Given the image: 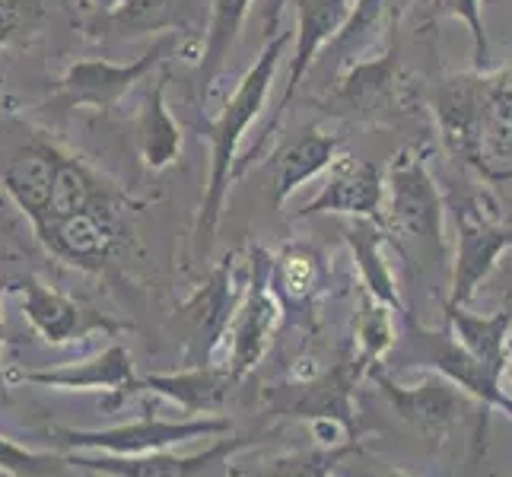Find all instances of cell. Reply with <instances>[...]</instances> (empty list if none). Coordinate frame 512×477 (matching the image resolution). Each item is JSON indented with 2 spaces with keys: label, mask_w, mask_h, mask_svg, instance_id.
<instances>
[{
  "label": "cell",
  "mask_w": 512,
  "mask_h": 477,
  "mask_svg": "<svg viewBox=\"0 0 512 477\" xmlns=\"http://www.w3.org/2000/svg\"><path fill=\"white\" fill-rule=\"evenodd\" d=\"M433 118L452 159L490 185L512 182V67L443 77Z\"/></svg>",
  "instance_id": "1"
},
{
  "label": "cell",
  "mask_w": 512,
  "mask_h": 477,
  "mask_svg": "<svg viewBox=\"0 0 512 477\" xmlns=\"http://www.w3.org/2000/svg\"><path fill=\"white\" fill-rule=\"evenodd\" d=\"M290 42L287 32H274L271 42L264 45V51L255 58V64L245 70V77L239 80L236 93L226 99L223 112L217 118H210L204 125V137L210 144V175H207V188H204V201L198 210V226H194V255L201 261L210 255V245H214L217 226L223 220V204L229 194V182L236 179V153H239V140L249 131L252 121L261 115L264 102H268L271 83H274V70L280 64V51Z\"/></svg>",
  "instance_id": "2"
},
{
  "label": "cell",
  "mask_w": 512,
  "mask_h": 477,
  "mask_svg": "<svg viewBox=\"0 0 512 477\" xmlns=\"http://www.w3.org/2000/svg\"><path fill=\"white\" fill-rule=\"evenodd\" d=\"M385 236L417 268H446V201L427 166V150L408 147L385 169Z\"/></svg>",
  "instance_id": "3"
},
{
  "label": "cell",
  "mask_w": 512,
  "mask_h": 477,
  "mask_svg": "<svg viewBox=\"0 0 512 477\" xmlns=\"http://www.w3.org/2000/svg\"><path fill=\"white\" fill-rule=\"evenodd\" d=\"M455 252H452V290L446 306H468L478 287L493 274L506 249H512V223L481 194L452 204Z\"/></svg>",
  "instance_id": "4"
},
{
  "label": "cell",
  "mask_w": 512,
  "mask_h": 477,
  "mask_svg": "<svg viewBox=\"0 0 512 477\" xmlns=\"http://www.w3.org/2000/svg\"><path fill=\"white\" fill-rule=\"evenodd\" d=\"M229 433L226 417H182L166 420L144 411L131 423H118L109 430H55V439L61 446H70L77 452H112V455H144L156 449H172L179 443H191L198 436H223Z\"/></svg>",
  "instance_id": "5"
},
{
  "label": "cell",
  "mask_w": 512,
  "mask_h": 477,
  "mask_svg": "<svg viewBox=\"0 0 512 477\" xmlns=\"http://www.w3.org/2000/svg\"><path fill=\"white\" fill-rule=\"evenodd\" d=\"M404 360H408V366L433 369V373L462 388L468 398L484 404L487 411L497 408L512 420V398L503 392V376L481 363L465 344H458L452 331L433 334L414 325L408 331V341H404Z\"/></svg>",
  "instance_id": "6"
},
{
  "label": "cell",
  "mask_w": 512,
  "mask_h": 477,
  "mask_svg": "<svg viewBox=\"0 0 512 477\" xmlns=\"http://www.w3.org/2000/svg\"><path fill=\"white\" fill-rule=\"evenodd\" d=\"M175 32H166L160 42H153L150 51H144L131 64H112V61H77L64 70V77L58 80V90L51 96V105L58 112L70 109H112L121 96H128L131 86L147 77L150 70L166 58V51L172 48Z\"/></svg>",
  "instance_id": "7"
},
{
  "label": "cell",
  "mask_w": 512,
  "mask_h": 477,
  "mask_svg": "<svg viewBox=\"0 0 512 477\" xmlns=\"http://www.w3.org/2000/svg\"><path fill=\"white\" fill-rule=\"evenodd\" d=\"M274 280V261L264 255V249L252 252V284L245 290L239 309L233 312V322H226L233 328L229 334V366L226 373L236 382L258 366L264 357V350L271 347L274 328L280 322V299L277 290L271 287Z\"/></svg>",
  "instance_id": "8"
},
{
  "label": "cell",
  "mask_w": 512,
  "mask_h": 477,
  "mask_svg": "<svg viewBox=\"0 0 512 477\" xmlns=\"http://www.w3.org/2000/svg\"><path fill=\"white\" fill-rule=\"evenodd\" d=\"M373 379L382 388L388 404L395 408V414L430 439H443L455 427H462L465 417L471 414V404H478L439 373L423 376L417 385H398L395 379H388L379 366H373Z\"/></svg>",
  "instance_id": "9"
},
{
  "label": "cell",
  "mask_w": 512,
  "mask_h": 477,
  "mask_svg": "<svg viewBox=\"0 0 512 477\" xmlns=\"http://www.w3.org/2000/svg\"><path fill=\"white\" fill-rule=\"evenodd\" d=\"M118 210H121L118 198L109 194L105 201L80 210V214L51 223L35 239H39L55 258L74 264V268L96 271L118 252V245H121V214Z\"/></svg>",
  "instance_id": "10"
},
{
  "label": "cell",
  "mask_w": 512,
  "mask_h": 477,
  "mask_svg": "<svg viewBox=\"0 0 512 477\" xmlns=\"http://www.w3.org/2000/svg\"><path fill=\"white\" fill-rule=\"evenodd\" d=\"M331 99L338 105L334 112L353 115L360 121H388L392 115L411 112V109H404V102L411 105V96H408V86L398 80L395 35H392V45L385 51V58H373V61L363 58V61L347 64Z\"/></svg>",
  "instance_id": "11"
},
{
  "label": "cell",
  "mask_w": 512,
  "mask_h": 477,
  "mask_svg": "<svg viewBox=\"0 0 512 477\" xmlns=\"http://www.w3.org/2000/svg\"><path fill=\"white\" fill-rule=\"evenodd\" d=\"M245 446H249V436L220 439V443H214L198 455H172L169 449H156V452H144V455L74 452L64 458L74 471L105 474V477H198V474H210L214 465H226L229 458H233V452H239Z\"/></svg>",
  "instance_id": "12"
},
{
  "label": "cell",
  "mask_w": 512,
  "mask_h": 477,
  "mask_svg": "<svg viewBox=\"0 0 512 477\" xmlns=\"http://www.w3.org/2000/svg\"><path fill=\"white\" fill-rule=\"evenodd\" d=\"M385 207V179L382 169L369 159L334 156L328 163V175L312 201L296 210V217L315 214H341V217H369L382 223Z\"/></svg>",
  "instance_id": "13"
},
{
  "label": "cell",
  "mask_w": 512,
  "mask_h": 477,
  "mask_svg": "<svg viewBox=\"0 0 512 477\" xmlns=\"http://www.w3.org/2000/svg\"><path fill=\"white\" fill-rule=\"evenodd\" d=\"M16 293H20V306L26 322L32 325V331L39 334L42 341H48L51 347H64L70 341H80L93 331H118L121 325L109 322L105 315H99L96 309L77 303L58 290H48L42 280L35 277H23L16 280Z\"/></svg>",
  "instance_id": "14"
},
{
  "label": "cell",
  "mask_w": 512,
  "mask_h": 477,
  "mask_svg": "<svg viewBox=\"0 0 512 477\" xmlns=\"http://www.w3.org/2000/svg\"><path fill=\"white\" fill-rule=\"evenodd\" d=\"M20 379L39 388H61V392H109L115 395V404L121 398H128L131 392H140V379L134 373L131 353L121 344L105 347L99 357L83 363L29 369Z\"/></svg>",
  "instance_id": "15"
},
{
  "label": "cell",
  "mask_w": 512,
  "mask_h": 477,
  "mask_svg": "<svg viewBox=\"0 0 512 477\" xmlns=\"http://www.w3.org/2000/svg\"><path fill=\"white\" fill-rule=\"evenodd\" d=\"M61 150L45 140H32L23 150L10 156V163L0 172V188L16 204V210L35 226L45 217V207L51 198V185H55Z\"/></svg>",
  "instance_id": "16"
},
{
  "label": "cell",
  "mask_w": 512,
  "mask_h": 477,
  "mask_svg": "<svg viewBox=\"0 0 512 477\" xmlns=\"http://www.w3.org/2000/svg\"><path fill=\"white\" fill-rule=\"evenodd\" d=\"M296 7V48L290 58V77H287V90L280 96V109H287L290 99L296 96L299 83L309 74V67L315 55L341 32V26L350 16L347 0H293Z\"/></svg>",
  "instance_id": "17"
},
{
  "label": "cell",
  "mask_w": 512,
  "mask_h": 477,
  "mask_svg": "<svg viewBox=\"0 0 512 477\" xmlns=\"http://www.w3.org/2000/svg\"><path fill=\"white\" fill-rule=\"evenodd\" d=\"M344 140L338 134H325L322 128L299 131L290 144H284L274 156V179H271V204L280 210L290 194L312 182L315 175L325 172L328 163L338 156Z\"/></svg>",
  "instance_id": "18"
},
{
  "label": "cell",
  "mask_w": 512,
  "mask_h": 477,
  "mask_svg": "<svg viewBox=\"0 0 512 477\" xmlns=\"http://www.w3.org/2000/svg\"><path fill=\"white\" fill-rule=\"evenodd\" d=\"M344 239L353 249V258H357V271H360V284L366 293H373L382 303H388L392 309L401 312V296H398V284H395V274L388 268V261L382 255L385 249V226L379 220H369V217H353V223H347L344 229Z\"/></svg>",
  "instance_id": "19"
},
{
  "label": "cell",
  "mask_w": 512,
  "mask_h": 477,
  "mask_svg": "<svg viewBox=\"0 0 512 477\" xmlns=\"http://www.w3.org/2000/svg\"><path fill=\"white\" fill-rule=\"evenodd\" d=\"M233 376L220 373V369H188V373H172V376H147L140 379V388H147L153 395H163L169 401H175L185 414H214L220 411L229 388H233Z\"/></svg>",
  "instance_id": "20"
},
{
  "label": "cell",
  "mask_w": 512,
  "mask_h": 477,
  "mask_svg": "<svg viewBox=\"0 0 512 477\" xmlns=\"http://www.w3.org/2000/svg\"><path fill=\"white\" fill-rule=\"evenodd\" d=\"M446 322L458 344H465L481 363L503 376L512 331V299L497 315H474L465 306H446Z\"/></svg>",
  "instance_id": "21"
},
{
  "label": "cell",
  "mask_w": 512,
  "mask_h": 477,
  "mask_svg": "<svg viewBox=\"0 0 512 477\" xmlns=\"http://www.w3.org/2000/svg\"><path fill=\"white\" fill-rule=\"evenodd\" d=\"M109 194H115V191L105 185L90 166L80 163V159H74V156L61 153L58 172H55V185H51V198H48V207H45V217L32 226V233L39 236L42 229H48L51 223H58L64 217H74V214H80V210L105 201Z\"/></svg>",
  "instance_id": "22"
},
{
  "label": "cell",
  "mask_w": 512,
  "mask_h": 477,
  "mask_svg": "<svg viewBox=\"0 0 512 477\" xmlns=\"http://www.w3.org/2000/svg\"><path fill=\"white\" fill-rule=\"evenodd\" d=\"M198 16V0H121L105 13V26L118 35H147V32H188Z\"/></svg>",
  "instance_id": "23"
},
{
  "label": "cell",
  "mask_w": 512,
  "mask_h": 477,
  "mask_svg": "<svg viewBox=\"0 0 512 477\" xmlns=\"http://www.w3.org/2000/svg\"><path fill=\"white\" fill-rule=\"evenodd\" d=\"M252 0H210L207 29H204V48H201V96L210 99V86L220 77L226 58L233 55L236 39L242 32L245 16H249Z\"/></svg>",
  "instance_id": "24"
},
{
  "label": "cell",
  "mask_w": 512,
  "mask_h": 477,
  "mask_svg": "<svg viewBox=\"0 0 512 477\" xmlns=\"http://www.w3.org/2000/svg\"><path fill=\"white\" fill-rule=\"evenodd\" d=\"M137 144H140V159L153 172L169 169L175 159L182 156V128L179 121L169 115L166 105V80L153 86V93L144 102V112L137 121Z\"/></svg>",
  "instance_id": "25"
},
{
  "label": "cell",
  "mask_w": 512,
  "mask_h": 477,
  "mask_svg": "<svg viewBox=\"0 0 512 477\" xmlns=\"http://www.w3.org/2000/svg\"><path fill=\"white\" fill-rule=\"evenodd\" d=\"M395 312L388 303L363 290V303L357 315V347H360V369H373L388 350L398 344Z\"/></svg>",
  "instance_id": "26"
},
{
  "label": "cell",
  "mask_w": 512,
  "mask_h": 477,
  "mask_svg": "<svg viewBox=\"0 0 512 477\" xmlns=\"http://www.w3.org/2000/svg\"><path fill=\"white\" fill-rule=\"evenodd\" d=\"M382 10H385V0H357V4L350 7L347 23L331 39L334 55H338L344 64L363 61V51L379 39Z\"/></svg>",
  "instance_id": "27"
},
{
  "label": "cell",
  "mask_w": 512,
  "mask_h": 477,
  "mask_svg": "<svg viewBox=\"0 0 512 477\" xmlns=\"http://www.w3.org/2000/svg\"><path fill=\"white\" fill-rule=\"evenodd\" d=\"M325 271H322V261L315 252L309 249H287L284 258L277 261V293H284L287 299H309L315 290L322 287Z\"/></svg>",
  "instance_id": "28"
},
{
  "label": "cell",
  "mask_w": 512,
  "mask_h": 477,
  "mask_svg": "<svg viewBox=\"0 0 512 477\" xmlns=\"http://www.w3.org/2000/svg\"><path fill=\"white\" fill-rule=\"evenodd\" d=\"M0 471L13 477H58L67 474V458L51 452H35L0 433Z\"/></svg>",
  "instance_id": "29"
},
{
  "label": "cell",
  "mask_w": 512,
  "mask_h": 477,
  "mask_svg": "<svg viewBox=\"0 0 512 477\" xmlns=\"http://www.w3.org/2000/svg\"><path fill=\"white\" fill-rule=\"evenodd\" d=\"M430 16L433 20H458L471 29L474 42V67L484 70L490 61V39L487 26L481 16V0H430Z\"/></svg>",
  "instance_id": "30"
},
{
  "label": "cell",
  "mask_w": 512,
  "mask_h": 477,
  "mask_svg": "<svg viewBox=\"0 0 512 477\" xmlns=\"http://www.w3.org/2000/svg\"><path fill=\"white\" fill-rule=\"evenodd\" d=\"M45 16V0H0V51L35 32Z\"/></svg>",
  "instance_id": "31"
},
{
  "label": "cell",
  "mask_w": 512,
  "mask_h": 477,
  "mask_svg": "<svg viewBox=\"0 0 512 477\" xmlns=\"http://www.w3.org/2000/svg\"><path fill=\"white\" fill-rule=\"evenodd\" d=\"M344 452L347 449H338V452H309V455H284V458H277L274 468H261L258 474H309V477H319V474H328Z\"/></svg>",
  "instance_id": "32"
},
{
  "label": "cell",
  "mask_w": 512,
  "mask_h": 477,
  "mask_svg": "<svg viewBox=\"0 0 512 477\" xmlns=\"http://www.w3.org/2000/svg\"><path fill=\"white\" fill-rule=\"evenodd\" d=\"M86 4H90L93 10H99V13L105 16V13H112V10L121 4V0H86Z\"/></svg>",
  "instance_id": "33"
},
{
  "label": "cell",
  "mask_w": 512,
  "mask_h": 477,
  "mask_svg": "<svg viewBox=\"0 0 512 477\" xmlns=\"http://www.w3.org/2000/svg\"><path fill=\"white\" fill-rule=\"evenodd\" d=\"M4 290L7 284H0V303H4ZM0 344H4V312H0ZM0 385H4V376H0Z\"/></svg>",
  "instance_id": "34"
},
{
  "label": "cell",
  "mask_w": 512,
  "mask_h": 477,
  "mask_svg": "<svg viewBox=\"0 0 512 477\" xmlns=\"http://www.w3.org/2000/svg\"><path fill=\"white\" fill-rule=\"evenodd\" d=\"M503 376H509V382H512V331H509V353H506V369H503Z\"/></svg>",
  "instance_id": "35"
},
{
  "label": "cell",
  "mask_w": 512,
  "mask_h": 477,
  "mask_svg": "<svg viewBox=\"0 0 512 477\" xmlns=\"http://www.w3.org/2000/svg\"><path fill=\"white\" fill-rule=\"evenodd\" d=\"M280 4H287V0H274V7H271V20L277 16V10H280Z\"/></svg>",
  "instance_id": "36"
}]
</instances>
